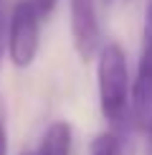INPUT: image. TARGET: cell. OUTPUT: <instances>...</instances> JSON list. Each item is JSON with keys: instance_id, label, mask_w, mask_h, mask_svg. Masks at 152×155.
<instances>
[{"instance_id": "cell-1", "label": "cell", "mask_w": 152, "mask_h": 155, "mask_svg": "<svg viewBox=\"0 0 152 155\" xmlns=\"http://www.w3.org/2000/svg\"><path fill=\"white\" fill-rule=\"evenodd\" d=\"M97 92L101 117L112 125L114 132L122 135L129 122L132 79L129 66H127V54L117 41H106L97 54Z\"/></svg>"}, {"instance_id": "cell-2", "label": "cell", "mask_w": 152, "mask_h": 155, "mask_svg": "<svg viewBox=\"0 0 152 155\" xmlns=\"http://www.w3.org/2000/svg\"><path fill=\"white\" fill-rule=\"evenodd\" d=\"M41 21L33 0H18L8 18V33H5V54L15 69H28L38 56L41 46Z\"/></svg>"}, {"instance_id": "cell-3", "label": "cell", "mask_w": 152, "mask_h": 155, "mask_svg": "<svg viewBox=\"0 0 152 155\" xmlns=\"http://www.w3.org/2000/svg\"><path fill=\"white\" fill-rule=\"evenodd\" d=\"M68 13H71V41L74 51L84 64L94 61L99 48L104 46L101 25L97 15V0H68Z\"/></svg>"}, {"instance_id": "cell-4", "label": "cell", "mask_w": 152, "mask_h": 155, "mask_svg": "<svg viewBox=\"0 0 152 155\" xmlns=\"http://www.w3.org/2000/svg\"><path fill=\"white\" fill-rule=\"evenodd\" d=\"M71 140H74L71 125L66 120H56L48 125L36 153L38 155H71Z\"/></svg>"}, {"instance_id": "cell-5", "label": "cell", "mask_w": 152, "mask_h": 155, "mask_svg": "<svg viewBox=\"0 0 152 155\" xmlns=\"http://www.w3.org/2000/svg\"><path fill=\"white\" fill-rule=\"evenodd\" d=\"M137 74L152 76V0H147V8H144V33H142V51H139Z\"/></svg>"}, {"instance_id": "cell-6", "label": "cell", "mask_w": 152, "mask_h": 155, "mask_svg": "<svg viewBox=\"0 0 152 155\" xmlns=\"http://www.w3.org/2000/svg\"><path fill=\"white\" fill-rule=\"evenodd\" d=\"M89 155H124V145H122V135L114 130H104L89 145Z\"/></svg>"}, {"instance_id": "cell-7", "label": "cell", "mask_w": 152, "mask_h": 155, "mask_svg": "<svg viewBox=\"0 0 152 155\" xmlns=\"http://www.w3.org/2000/svg\"><path fill=\"white\" fill-rule=\"evenodd\" d=\"M0 155H8V104L0 97Z\"/></svg>"}, {"instance_id": "cell-8", "label": "cell", "mask_w": 152, "mask_h": 155, "mask_svg": "<svg viewBox=\"0 0 152 155\" xmlns=\"http://www.w3.org/2000/svg\"><path fill=\"white\" fill-rule=\"evenodd\" d=\"M5 33H8V25H5V0H0V64L5 59Z\"/></svg>"}, {"instance_id": "cell-9", "label": "cell", "mask_w": 152, "mask_h": 155, "mask_svg": "<svg viewBox=\"0 0 152 155\" xmlns=\"http://www.w3.org/2000/svg\"><path fill=\"white\" fill-rule=\"evenodd\" d=\"M56 3H59V0H33V5L38 8V13H41L43 18H48L51 13H53V8H56Z\"/></svg>"}, {"instance_id": "cell-10", "label": "cell", "mask_w": 152, "mask_h": 155, "mask_svg": "<svg viewBox=\"0 0 152 155\" xmlns=\"http://www.w3.org/2000/svg\"><path fill=\"white\" fill-rule=\"evenodd\" d=\"M99 5H104V8H119V5H127L132 3V0H97Z\"/></svg>"}, {"instance_id": "cell-11", "label": "cell", "mask_w": 152, "mask_h": 155, "mask_svg": "<svg viewBox=\"0 0 152 155\" xmlns=\"http://www.w3.org/2000/svg\"><path fill=\"white\" fill-rule=\"evenodd\" d=\"M147 155H152V130L147 132Z\"/></svg>"}, {"instance_id": "cell-12", "label": "cell", "mask_w": 152, "mask_h": 155, "mask_svg": "<svg viewBox=\"0 0 152 155\" xmlns=\"http://www.w3.org/2000/svg\"><path fill=\"white\" fill-rule=\"evenodd\" d=\"M23 155H38V153H36V150H33V153H23Z\"/></svg>"}]
</instances>
